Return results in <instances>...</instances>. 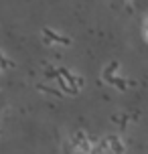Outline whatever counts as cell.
<instances>
[{
  "instance_id": "cell-1",
  "label": "cell",
  "mask_w": 148,
  "mask_h": 154,
  "mask_svg": "<svg viewBox=\"0 0 148 154\" xmlns=\"http://www.w3.org/2000/svg\"><path fill=\"white\" fill-rule=\"evenodd\" d=\"M43 38H45V43H53V45H63V47L71 45L69 37H61V35L53 32L51 29H43Z\"/></svg>"
},
{
  "instance_id": "cell-6",
  "label": "cell",
  "mask_w": 148,
  "mask_h": 154,
  "mask_svg": "<svg viewBox=\"0 0 148 154\" xmlns=\"http://www.w3.org/2000/svg\"><path fill=\"white\" fill-rule=\"evenodd\" d=\"M0 65H2V67H14V63L8 61V59H6V57H4L2 53H0Z\"/></svg>"
},
{
  "instance_id": "cell-3",
  "label": "cell",
  "mask_w": 148,
  "mask_h": 154,
  "mask_svg": "<svg viewBox=\"0 0 148 154\" xmlns=\"http://www.w3.org/2000/svg\"><path fill=\"white\" fill-rule=\"evenodd\" d=\"M106 146H109L116 154H124V146L120 144V138H116V136H108L106 138Z\"/></svg>"
},
{
  "instance_id": "cell-4",
  "label": "cell",
  "mask_w": 148,
  "mask_h": 154,
  "mask_svg": "<svg viewBox=\"0 0 148 154\" xmlns=\"http://www.w3.org/2000/svg\"><path fill=\"white\" fill-rule=\"evenodd\" d=\"M75 146H77V150H83V152L89 150V142H87L85 134H77V138H75Z\"/></svg>"
},
{
  "instance_id": "cell-2",
  "label": "cell",
  "mask_w": 148,
  "mask_h": 154,
  "mask_svg": "<svg viewBox=\"0 0 148 154\" xmlns=\"http://www.w3.org/2000/svg\"><path fill=\"white\" fill-rule=\"evenodd\" d=\"M106 81L112 83V85H116L118 89H122V91H126L128 87H134V81H126V79H120V77H108Z\"/></svg>"
},
{
  "instance_id": "cell-7",
  "label": "cell",
  "mask_w": 148,
  "mask_h": 154,
  "mask_svg": "<svg viewBox=\"0 0 148 154\" xmlns=\"http://www.w3.org/2000/svg\"><path fill=\"white\" fill-rule=\"evenodd\" d=\"M57 75H59V71H57V69H53V67L47 69V77H49V79H53V77H57Z\"/></svg>"
},
{
  "instance_id": "cell-5",
  "label": "cell",
  "mask_w": 148,
  "mask_h": 154,
  "mask_svg": "<svg viewBox=\"0 0 148 154\" xmlns=\"http://www.w3.org/2000/svg\"><path fill=\"white\" fill-rule=\"evenodd\" d=\"M118 67H120V63H118V61H114V63H112V65H109V67H108V69L103 71V77L108 79V77H109V75H112V73H114V71L118 69Z\"/></svg>"
}]
</instances>
